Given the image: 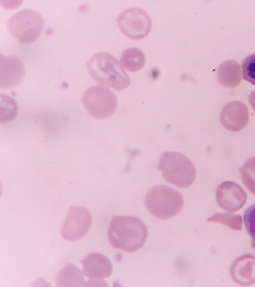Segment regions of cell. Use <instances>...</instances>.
Wrapping results in <instances>:
<instances>
[{
  "label": "cell",
  "instance_id": "cell-18",
  "mask_svg": "<svg viewBox=\"0 0 255 287\" xmlns=\"http://www.w3.org/2000/svg\"><path fill=\"white\" fill-rule=\"evenodd\" d=\"M0 122L4 123L12 120L16 115L18 107L16 102L11 97L0 94Z\"/></svg>",
  "mask_w": 255,
  "mask_h": 287
},
{
  "label": "cell",
  "instance_id": "cell-9",
  "mask_svg": "<svg viewBox=\"0 0 255 287\" xmlns=\"http://www.w3.org/2000/svg\"><path fill=\"white\" fill-rule=\"evenodd\" d=\"M25 76L24 63L15 56H0V89L9 90L18 86Z\"/></svg>",
  "mask_w": 255,
  "mask_h": 287
},
{
  "label": "cell",
  "instance_id": "cell-10",
  "mask_svg": "<svg viewBox=\"0 0 255 287\" xmlns=\"http://www.w3.org/2000/svg\"><path fill=\"white\" fill-rule=\"evenodd\" d=\"M216 198L220 207L233 213L245 205L247 195L240 185L233 181H226L218 186Z\"/></svg>",
  "mask_w": 255,
  "mask_h": 287
},
{
  "label": "cell",
  "instance_id": "cell-6",
  "mask_svg": "<svg viewBox=\"0 0 255 287\" xmlns=\"http://www.w3.org/2000/svg\"><path fill=\"white\" fill-rule=\"evenodd\" d=\"M81 101L86 111L98 119H105L113 115L118 106L116 95L103 85H94L87 89Z\"/></svg>",
  "mask_w": 255,
  "mask_h": 287
},
{
  "label": "cell",
  "instance_id": "cell-20",
  "mask_svg": "<svg viewBox=\"0 0 255 287\" xmlns=\"http://www.w3.org/2000/svg\"><path fill=\"white\" fill-rule=\"evenodd\" d=\"M242 69L244 79L255 85V53L244 60Z\"/></svg>",
  "mask_w": 255,
  "mask_h": 287
},
{
  "label": "cell",
  "instance_id": "cell-14",
  "mask_svg": "<svg viewBox=\"0 0 255 287\" xmlns=\"http://www.w3.org/2000/svg\"><path fill=\"white\" fill-rule=\"evenodd\" d=\"M217 78L219 83L226 88L237 87L242 81L239 64L233 60L223 62L217 69Z\"/></svg>",
  "mask_w": 255,
  "mask_h": 287
},
{
  "label": "cell",
  "instance_id": "cell-7",
  "mask_svg": "<svg viewBox=\"0 0 255 287\" xmlns=\"http://www.w3.org/2000/svg\"><path fill=\"white\" fill-rule=\"evenodd\" d=\"M117 24L127 37L139 40L148 35L151 28V20L143 9L130 7L123 11L117 18Z\"/></svg>",
  "mask_w": 255,
  "mask_h": 287
},
{
  "label": "cell",
  "instance_id": "cell-2",
  "mask_svg": "<svg viewBox=\"0 0 255 287\" xmlns=\"http://www.w3.org/2000/svg\"><path fill=\"white\" fill-rule=\"evenodd\" d=\"M86 66L93 80L103 86L122 91L130 84V78L121 63L110 53H97Z\"/></svg>",
  "mask_w": 255,
  "mask_h": 287
},
{
  "label": "cell",
  "instance_id": "cell-11",
  "mask_svg": "<svg viewBox=\"0 0 255 287\" xmlns=\"http://www.w3.org/2000/svg\"><path fill=\"white\" fill-rule=\"evenodd\" d=\"M220 120L227 130L238 132L247 125L249 120V110L241 101H232L224 106L221 111Z\"/></svg>",
  "mask_w": 255,
  "mask_h": 287
},
{
  "label": "cell",
  "instance_id": "cell-13",
  "mask_svg": "<svg viewBox=\"0 0 255 287\" xmlns=\"http://www.w3.org/2000/svg\"><path fill=\"white\" fill-rule=\"evenodd\" d=\"M81 263L84 275L89 279H103L112 274L113 266L105 256L97 253L87 255Z\"/></svg>",
  "mask_w": 255,
  "mask_h": 287
},
{
  "label": "cell",
  "instance_id": "cell-12",
  "mask_svg": "<svg viewBox=\"0 0 255 287\" xmlns=\"http://www.w3.org/2000/svg\"><path fill=\"white\" fill-rule=\"evenodd\" d=\"M232 280L237 284L248 286L255 283V257L247 254L238 257L230 268Z\"/></svg>",
  "mask_w": 255,
  "mask_h": 287
},
{
  "label": "cell",
  "instance_id": "cell-8",
  "mask_svg": "<svg viewBox=\"0 0 255 287\" xmlns=\"http://www.w3.org/2000/svg\"><path fill=\"white\" fill-rule=\"evenodd\" d=\"M92 222V215L86 207L70 206L61 226V235L64 239L70 241L79 240L88 233Z\"/></svg>",
  "mask_w": 255,
  "mask_h": 287
},
{
  "label": "cell",
  "instance_id": "cell-16",
  "mask_svg": "<svg viewBox=\"0 0 255 287\" xmlns=\"http://www.w3.org/2000/svg\"><path fill=\"white\" fill-rule=\"evenodd\" d=\"M146 57L144 52L136 47H130L121 55L120 63L122 66L131 72L140 70L144 66Z\"/></svg>",
  "mask_w": 255,
  "mask_h": 287
},
{
  "label": "cell",
  "instance_id": "cell-15",
  "mask_svg": "<svg viewBox=\"0 0 255 287\" xmlns=\"http://www.w3.org/2000/svg\"><path fill=\"white\" fill-rule=\"evenodd\" d=\"M57 287H79L86 286L84 273L76 266L70 264L63 267L56 278Z\"/></svg>",
  "mask_w": 255,
  "mask_h": 287
},
{
  "label": "cell",
  "instance_id": "cell-19",
  "mask_svg": "<svg viewBox=\"0 0 255 287\" xmlns=\"http://www.w3.org/2000/svg\"><path fill=\"white\" fill-rule=\"evenodd\" d=\"M206 221L222 223L234 231L241 230L242 227V218L241 216L235 215L231 212L216 213L207 219Z\"/></svg>",
  "mask_w": 255,
  "mask_h": 287
},
{
  "label": "cell",
  "instance_id": "cell-3",
  "mask_svg": "<svg viewBox=\"0 0 255 287\" xmlns=\"http://www.w3.org/2000/svg\"><path fill=\"white\" fill-rule=\"evenodd\" d=\"M183 204L181 193L166 185L150 188L145 197V206L147 210L154 217L162 220L177 215Z\"/></svg>",
  "mask_w": 255,
  "mask_h": 287
},
{
  "label": "cell",
  "instance_id": "cell-4",
  "mask_svg": "<svg viewBox=\"0 0 255 287\" xmlns=\"http://www.w3.org/2000/svg\"><path fill=\"white\" fill-rule=\"evenodd\" d=\"M158 168L168 182L179 188H186L194 182L196 170L193 162L185 155L175 151L164 152Z\"/></svg>",
  "mask_w": 255,
  "mask_h": 287
},
{
  "label": "cell",
  "instance_id": "cell-17",
  "mask_svg": "<svg viewBox=\"0 0 255 287\" xmlns=\"http://www.w3.org/2000/svg\"><path fill=\"white\" fill-rule=\"evenodd\" d=\"M240 172L245 186L255 194V157L248 159L240 169Z\"/></svg>",
  "mask_w": 255,
  "mask_h": 287
},
{
  "label": "cell",
  "instance_id": "cell-21",
  "mask_svg": "<svg viewBox=\"0 0 255 287\" xmlns=\"http://www.w3.org/2000/svg\"><path fill=\"white\" fill-rule=\"evenodd\" d=\"M244 221L248 234L255 243V203L245 212Z\"/></svg>",
  "mask_w": 255,
  "mask_h": 287
},
{
  "label": "cell",
  "instance_id": "cell-22",
  "mask_svg": "<svg viewBox=\"0 0 255 287\" xmlns=\"http://www.w3.org/2000/svg\"><path fill=\"white\" fill-rule=\"evenodd\" d=\"M249 102L253 109L255 111V90L253 91L250 94L249 96Z\"/></svg>",
  "mask_w": 255,
  "mask_h": 287
},
{
  "label": "cell",
  "instance_id": "cell-1",
  "mask_svg": "<svg viewBox=\"0 0 255 287\" xmlns=\"http://www.w3.org/2000/svg\"><path fill=\"white\" fill-rule=\"evenodd\" d=\"M147 230L139 219L130 216L114 215L110 224L108 237L113 247L132 253L145 244Z\"/></svg>",
  "mask_w": 255,
  "mask_h": 287
},
{
  "label": "cell",
  "instance_id": "cell-5",
  "mask_svg": "<svg viewBox=\"0 0 255 287\" xmlns=\"http://www.w3.org/2000/svg\"><path fill=\"white\" fill-rule=\"evenodd\" d=\"M44 20L37 12L24 9L8 19L7 27L9 33L20 43L26 44L36 40L41 35Z\"/></svg>",
  "mask_w": 255,
  "mask_h": 287
}]
</instances>
